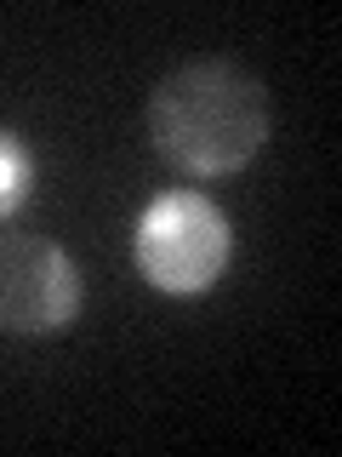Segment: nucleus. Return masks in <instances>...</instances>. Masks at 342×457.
<instances>
[{"instance_id":"obj_2","label":"nucleus","mask_w":342,"mask_h":457,"mask_svg":"<svg viewBox=\"0 0 342 457\" xmlns=\"http://www.w3.org/2000/svg\"><path fill=\"white\" fill-rule=\"evenodd\" d=\"M132 257L137 275L166 297H200L228 275L234 257V228L223 206L194 189H166L142 206L132 228Z\"/></svg>"},{"instance_id":"obj_3","label":"nucleus","mask_w":342,"mask_h":457,"mask_svg":"<svg viewBox=\"0 0 342 457\" xmlns=\"http://www.w3.org/2000/svg\"><path fill=\"white\" fill-rule=\"evenodd\" d=\"M80 314V269L57 240L0 228V326L23 337L69 332Z\"/></svg>"},{"instance_id":"obj_1","label":"nucleus","mask_w":342,"mask_h":457,"mask_svg":"<svg viewBox=\"0 0 342 457\" xmlns=\"http://www.w3.org/2000/svg\"><path fill=\"white\" fill-rule=\"evenodd\" d=\"M268 92L228 57L183 63L149 92V143L183 178H228L268 143Z\"/></svg>"},{"instance_id":"obj_4","label":"nucleus","mask_w":342,"mask_h":457,"mask_svg":"<svg viewBox=\"0 0 342 457\" xmlns=\"http://www.w3.org/2000/svg\"><path fill=\"white\" fill-rule=\"evenodd\" d=\"M28 195H35V149L12 126H0V223L18 218Z\"/></svg>"}]
</instances>
